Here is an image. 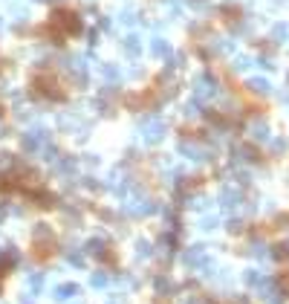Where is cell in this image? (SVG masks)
I'll use <instances>...</instances> for the list:
<instances>
[{
  "mask_svg": "<svg viewBox=\"0 0 289 304\" xmlns=\"http://www.w3.org/2000/svg\"><path fill=\"white\" fill-rule=\"evenodd\" d=\"M21 145H23V151H26V154H41L46 145H49V133L41 130V128L26 130V133H23V139H21Z\"/></svg>",
  "mask_w": 289,
  "mask_h": 304,
  "instance_id": "cell-1",
  "label": "cell"
},
{
  "mask_svg": "<svg viewBox=\"0 0 289 304\" xmlns=\"http://www.w3.org/2000/svg\"><path fill=\"white\" fill-rule=\"evenodd\" d=\"M52 24L61 26L67 35H78V32H81L78 15H72V12H55V15H52Z\"/></svg>",
  "mask_w": 289,
  "mask_h": 304,
  "instance_id": "cell-2",
  "label": "cell"
},
{
  "mask_svg": "<svg viewBox=\"0 0 289 304\" xmlns=\"http://www.w3.org/2000/svg\"><path fill=\"white\" fill-rule=\"evenodd\" d=\"M162 130H165V125H162L156 116L142 122V133H145V139H148V142H159L162 139Z\"/></svg>",
  "mask_w": 289,
  "mask_h": 304,
  "instance_id": "cell-3",
  "label": "cell"
},
{
  "mask_svg": "<svg viewBox=\"0 0 289 304\" xmlns=\"http://www.w3.org/2000/svg\"><path fill=\"white\" fill-rule=\"evenodd\" d=\"M41 287H44V272H29V275H26V290H29L26 295L32 298V290L38 292Z\"/></svg>",
  "mask_w": 289,
  "mask_h": 304,
  "instance_id": "cell-4",
  "label": "cell"
},
{
  "mask_svg": "<svg viewBox=\"0 0 289 304\" xmlns=\"http://www.w3.org/2000/svg\"><path fill=\"white\" fill-rule=\"evenodd\" d=\"M75 292H78V287H75V284H61V287H55V298H61V301H69Z\"/></svg>",
  "mask_w": 289,
  "mask_h": 304,
  "instance_id": "cell-5",
  "label": "cell"
},
{
  "mask_svg": "<svg viewBox=\"0 0 289 304\" xmlns=\"http://www.w3.org/2000/svg\"><path fill=\"white\" fill-rule=\"evenodd\" d=\"M150 52H153V55H168L171 47H168V41H165V38H153V41H150Z\"/></svg>",
  "mask_w": 289,
  "mask_h": 304,
  "instance_id": "cell-6",
  "label": "cell"
},
{
  "mask_svg": "<svg viewBox=\"0 0 289 304\" xmlns=\"http://www.w3.org/2000/svg\"><path fill=\"white\" fill-rule=\"evenodd\" d=\"M32 238L35 241H49V238H52V229H49L46 223H38V226L32 229Z\"/></svg>",
  "mask_w": 289,
  "mask_h": 304,
  "instance_id": "cell-7",
  "label": "cell"
},
{
  "mask_svg": "<svg viewBox=\"0 0 289 304\" xmlns=\"http://www.w3.org/2000/svg\"><path fill=\"white\" fill-rule=\"evenodd\" d=\"M9 15H12V21H26V6H21V3H9Z\"/></svg>",
  "mask_w": 289,
  "mask_h": 304,
  "instance_id": "cell-8",
  "label": "cell"
},
{
  "mask_svg": "<svg viewBox=\"0 0 289 304\" xmlns=\"http://www.w3.org/2000/svg\"><path fill=\"white\" fill-rule=\"evenodd\" d=\"M102 75L107 79V82H116V79H119V70H116L113 64H104V67H102Z\"/></svg>",
  "mask_w": 289,
  "mask_h": 304,
  "instance_id": "cell-9",
  "label": "cell"
},
{
  "mask_svg": "<svg viewBox=\"0 0 289 304\" xmlns=\"http://www.w3.org/2000/svg\"><path fill=\"white\" fill-rule=\"evenodd\" d=\"M249 87H254L257 93H266V90H269V82H263V79H252V82H249Z\"/></svg>",
  "mask_w": 289,
  "mask_h": 304,
  "instance_id": "cell-10",
  "label": "cell"
},
{
  "mask_svg": "<svg viewBox=\"0 0 289 304\" xmlns=\"http://www.w3.org/2000/svg\"><path fill=\"white\" fill-rule=\"evenodd\" d=\"M125 49L130 52V55H136V52H139V38H127V41H125Z\"/></svg>",
  "mask_w": 289,
  "mask_h": 304,
  "instance_id": "cell-11",
  "label": "cell"
},
{
  "mask_svg": "<svg viewBox=\"0 0 289 304\" xmlns=\"http://www.w3.org/2000/svg\"><path fill=\"white\" fill-rule=\"evenodd\" d=\"M104 284H107V275L95 272V275H92V287H104Z\"/></svg>",
  "mask_w": 289,
  "mask_h": 304,
  "instance_id": "cell-12",
  "label": "cell"
}]
</instances>
